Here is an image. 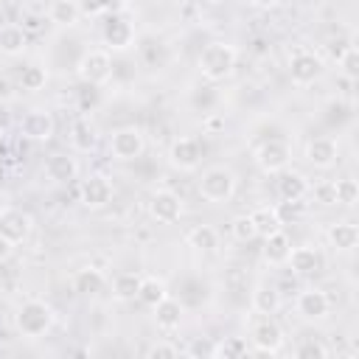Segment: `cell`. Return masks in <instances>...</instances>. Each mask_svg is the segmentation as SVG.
<instances>
[{
  "mask_svg": "<svg viewBox=\"0 0 359 359\" xmlns=\"http://www.w3.org/2000/svg\"><path fill=\"white\" fill-rule=\"evenodd\" d=\"M53 323H56L53 309H50L45 300H39V297L22 300V303L17 306V311H14V328H17V334L25 337V339H39V337H45V334L53 328Z\"/></svg>",
  "mask_w": 359,
  "mask_h": 359,
  "instance_id": "6da1fadb",
  "label": "cell"
},
{
  "mask_svg": "<svg viewBox=\"0 0 359 359\" xmlns=\"http://www.w3.org/2000/svg\"><path fill=\"white\" fill-rule=\"evenodd\" d=\"M236 59H238V53H236L233 45H227V42H210L199 53V73L208 81H224L233 73Z\"/></svg>",
  "mask_w": 359,
  "mask_h": 359,
  "instance_id": "7a4b0ae2",
  "label": "cell"
},
{
  "mask_svg": "<svg viewBox=\"0 0 359 359\" xmlns=\"http://www.w3.org/2000/svg\"><path fill=\"white\" fill-rule=\"evenodd\" d=\"M233 194H236V174H233L227 165H210V168L202 171L199 196H202L205 202L222 205V202H227Z\"/></svg>",
  "mask_w": 359,
  "mask_h": 359,
  "instance_id": "3957f363",
  "label": "cell"
},
{
  "mask_svg": "<svg viewBox=\"0 0 359 359\" xmlns=\"http://www.w3.org/2000/svg\"><path fill=\"white\" fill-rule=\"evenodd\" d=\"M76 73L79 79L87 84V87H101L112 79V56L109 50L104 48H93L87 53H81L79 65H76Z\"/></svg>",
  "mask_w": 359,
  "mask_h": 359,
  "instance_id": "277c9868",
  "label": "cell"
},
{
  "mask_svg": "<svg viewBox=\"0 0 359 359\" xmlns=\"http://www.w3.org/2000/svg\"><path fill=\"white\" fill-rule=\"evenodd\" d=\"M146 151V135L143 129L137 126H121L112 132L109 137V154L121 163H129V160H137L140 154Z\"/></svg>",
  "mask_w": 359,
  "mask_h": 359,
  "instance_id": "5b68a950",
  "label": "cell"
},
{
  "mask_svg": "<svg viewBox=\"0 0 359 359\" xmlns=\"http://www.w3.org/2000/svg\"><path fill=\"white\" fill-rule=\"evenodd\" d=\"M252 160H255V165H258L264 174H278V171L289 168V163H292V149H289V143H283V140H264V143L252 151Z\"/></svg>",
  "mask_w": 359,
  "mask_h": 359,
  "instance_id": "8992f818",
  "label": "cell"
},
{
  "mask_svg": "<svg viewBox=\"0 0 359 359\" xmlns=\"http://www.w3.org/2000/svg\"><path fill=\"white\" fill-rule=\"evenodd\" d=\"M252 345L255 353H278L283 348V328L275 323L272 314H258V320L252 323Z\"/></svg>",
  "mask_w": 359,
  "mask_h": 359,
  "instance_id": "52a82bcc",
  "label": "cell"
},
{
  "mask_svg": "<svg viewBox=\"0 0 359 359\" xmlns=\"http://www.w3.org/2000/svg\"><path fill=\"white\" fill-rule=\"evenodd\" d=\"M323 70H325L323 59H320L317 53H311V50H297V53L289 59V79H292V84H297V87L314 84V81L323 76Z\"/></svg>",
  "mask_w": 359,
  "mask_h": 359,
  "instance_id": "ba28073f",
  "label": "cell"
},
{
  "mask_svg": "<svg viewBox=\"0 0 359 359\" xmlns=\"http://www.w3.org/2000/svg\"><path fill=\"white\" fill-rule=\"evenodd\" d=\"M149 216L157 224H174L182 216V199L168 188H157L149 196Z\"/></svg>",
  "mask_w": 359,
  "mask_h": 359,
  "instance_id": "9c48e42d",
  "label": "cell"
},
{
  "mask_svg": "<svg viewBox=\"0 0 359 359\" xmlns=\"http://www.w3.org/2000/svg\"><path fill=\"white\" fill-rule=\"evenodd\" d=\"M101 39H104L107 50L123 53V50H129V48L135 45V28H132V22H126L121 14H109V20H107L104 28H101Z\"/></svg>",
  "mask_w": 359,
  "mask_h": 359,
  "instance_id": "30bf717a",
  "label": "cell"
},
{
  "mask_svg": "<svg viewBox=\"0 0 359 359\" xmlns=\"http://www.w3.org/2000/svg\"><path fill=\"white\" fill-rule=\"evenodd\" d=\"M31 230H34V219L25 210H20V208H0V233L11 244L28 241Z\"/></svg>",
  "mask_w": 359,
  "mask_h": 359,
  "instance_id": "8fae6325",
  "label": "cell"
},
{
  "mask_svg": "<svg viewBox=\"0 0 359 359\" xmlns=\"http://www.w3.org/2000/svg\"><path fill=\"white\" fill-rule=\"evenodd\" d=\"M168 163L180 171H196L202 163V146L196 137H177L168 146Z\"/></svg>",
  "mask_w": 359,
  "mask_h": 359,
  "instance_id": "7c38bea8",
  "label": "cell"
},
{
  "mask_svg": "<svg viewBox=\"0 0 359 359\" xmlns=\"http://www.w3.org/2000/svg\"><path fill=\"white\" fill-rule=\"evenodd\" d=\"M79 196H81L84 208L98 210V208H104L112 199V182L104 174H87L81 180V185H79Z\"/></svg>",
  "mask_w": 359,
  "mask_h": 359,
  "instance_id": "4fadbf2b",
  "label": "cell"
},
{
  "mask_svg": "<svg viewBox=\"0 0 359 359\" xmlns=\"http://www.w3.org/2000/svg\"><path fill=\"white\" fill-rule=\"evenodd\" d=\"M294 311H297L303 320H309V323H320V320L328 317L331 300H328V294H325L323 289H303V292L297 294V300H294Z\"/></svg>",
  "mask_w": 359,
  "mask_h": 359,
  "instance_id": "5bb4252c",
  "label": "cell"
},
{
  "mask_svg": "<svg viewBox=\"0 0 359 359\" xmlns=\"http://www.w3.org/2000/svg\"><path fill=\"white\" fill-rule=\"evenodd\" d=\"M20 132L28 140L48 143L56 135V121H53V115L48 109H31V112H25V118L20 123Z\"/></svg>",
  "mask_w": 359,
  "mask_h": 359,
  "instance_id": "9a60e30c",
  "label": "cell"
},
{
  "mask_svg": "<svg viewBox=\"0 0 359 359\" xmlns=\"http://www.w3.org/2000/svg\"><path fill=\"white\" fill-rule=\"evenodd\" d=\"M42 174H45L53 185H67V182H73V180L79 177V160H76L73 154H67V151H56V154H50V157L45 160Z\"/></svg>",
  "mask_w": 359,
  "mask_h": 359,
  "instance_id": "2e32d148",
  "label": "cell"
},
{
  "mask_svg": "<svg viewBox=\"0 0 359 359\" xmlns=\"http://www.w3.org/2000/svg\"><path fill=\"white\" fill-rule=\"evenodd\" d=\"M289 266H292V272L294 275H300V278H314V275H320L323 272V266H325V258H323V252L317 250V247H294L292 252H289V261H286Z\"/></svg>",
  "mask_w": 359,
  "mask_h": 359,
  "instance_id": "e0dca14e",
  "label": "cell"
},
{
  "mask_svg": "<svg viewBox=\"0 0 359 359\" xmlns=\"http://www.w3.org/2000/svg\"><path fill=\"white\" fill-rule=\"evenodd\" d=\"M337 157H339V146L334 137H314L306 143V160L320 171L331 168L337 163Z\"/></svg>",
  "mask_w": 359,
  "mask_h": 359,
  "instance_id": "ac0fdd59",
  "label": "cell"
},
{
  "mask_svg": "<svg viewBox=\"0 0 359 359\" xmlns=\"http://www.w3.org/2000/svg\"><path fill=\"white\" fill-rule=\"evenodd\" d=\"M289 252H292V238L286 236V230H272L269 236H264V247H261V255L269 266H283L289 261Z\"/></svg>",
  "mask_w": 359,
  "mask_h": 359,
  "instance_id": "d6986e66",
  "label": "cell"
},
{
  "mask_svg": "<svg viewBox=\"0 0 359 359\" xmlns=\"http://www.w3.org/2000/svg\"><path fill=\"white\" fill-rule=\"evenodd\" d=\"M278 174H280V177H278V196H280L283 202H300V199L309 196L311 185H309L306 174L289 171V168H283V171H278Z\"/></svg>",
  "mask_w": 359,
  "mask_h": 359,
  "instance_id": "ffe728a7",
  "label": "cell"
},
{
  "mask_svg": "<svg viewBox=\"0 0 359 359\" xmlns=\"http://www.w3.org/2000/svg\"><path fill=\"white\" fill-rule=\"evenodd\" d=\"M182 314H185L182 303L174 300L171 294L163 297V300L154 306V323H157V328L165 331V334H171V331H177V328L182 325Z\"/></svg>",
  "mask_w": 359,
  "mask_h": 359,
  "instance_id": "44dd1931",
  "label": "cell"
},
{
  "mask_svg": "<svg viewBox=\"0 0 359 359\" xmlns=\"http://www.w3.org/2000/svg\"><path fill=\"white\" fill-rule=\"evenodd\" d=\"M328 244L337 250V252H351L356 244H359V227L353 222H334L325 233Z\"/></svg>",
  "mask_w": 359,
  "mask_h": 359,
  "instance_id": "7402d4cb",
  "label": "cell"
},
{
  "mask_svg": "<svg viewBox=\"0 0 359 359\" xmlns=\"http://www.w3.org/2000/svg\"><path fill=\"white\" fill-rule=\"evenodd\" d=\"M95 143H98L95 126H93L87 118H76V121L70 123V146H73L79 154H87V151L95 149Z\"/></svg>",
  "mask_w": 359,
  "mask_h": 359,
  "instance_id": "603a6c76",
  "label": "cell"
},
{
  "mask_svg": "<svg viewBox=\"0 0 359 359\" xmlns=\"http://www.w3.org/2000/svg\"><path fill=\"white\" fill-rule=\"evenodd\" d=\"M25 48H28V31H25L22 25L8 22V25L0 28V53H6V56H20Z\"/></svg>",
  "mask_w": 359,
  "mask_h": 359,
  "instance_id": "cb8c5ba5",
  "label": "cell"
},
{
  "mask_svg": "<svg viewBox=\"0 0 359 359\" xmlns=\"http://www.w3.org/2000/svg\"><path fill=\"white\" fill-rule=\"evenodd\" d=\"M250 306L255 314H275L280 309V292L269 283H258L252 289V297H250Z\"/></svg>",
  "mask_w": 359,
  "mask_h": 359,
  "instance_id": "d4e9b609",
  "label": "cell"
},
{
  "mask_svg": "<svg viewBox=\"0 0 359 359\" xmlns=\"http://www.w3.org/2000/svg\"><path fill=\"white\" fill-rule=\"evenodd\" d=\"M250 219H252L255 233H258L261 238H264V236H269L272 230H280V227H283L280 210H278L275 205H261V208H255V210L250 213Z\"/></svg>",
  "mask_w": 359,
  "mask_h": 359,
  "instance_id": "484cf974",
  "label": "cell"
},
{
  "mask_svg": "<svg viewBox=\"0 0 359 359\" xmlns=\"http://www.w3.org/2000/svg\"><path fill=\"white\" fill-rule=\"evenodd\" d=\"M104 283H107L104 272H101V269H93V266L79 269V272L73 275V289H76L79 294H84V297H93V294L104 292Z\"/></svg>",
  "mask_w": 359,
  "mask_h": 359,
  "instance_id": "4316f807",
  "label": "cell"
},
{
  "mask_svg": "<svg viewBox=\"0 0 359 359\" xmlns=\"http://www.w3.org/2000/svg\"><path fill=\"white\" fill-rule=\"evenodd\" d=\"M163 297H168V286H165V280H163V278H157V275H146V278H140L137 300H140L143 306L154 309Z\"/></svg>",
  "mask_w": 359,
  "mask_h": 359,
  "instance_id": "83f0119b",
  "label": "cell"
},
{
  "mask_svg": "<svg viewBox=\"0 0 359 359\" xmlns=\"http://www.w3.org/2000/svg\"><path fill=\"white\" fill-rule=\"evenodd\" d=\"M185 241H188V247L196 250V252H213V250L219 247V233H216V227H210V224H196L194 230H188Z\"/></svg>",
  "mask_w": 359,
  "mask_h": 359,
  "instance_id": "f1b7e54d",
  "label": "cell"
},
{
  "mask_svg": "<svg viewBox=\"0 0 359 359\" xmlns=\"http://www.w3.org/2000/svg\"><path fill=\"white\" fill-rule=\"evenodd\" d=\"M137 289H140V275L137 272H121L112 280V297L121 300V303L137 300Z\"/></svg>",
  "mask_w": 359,
  "mask_h": 359,
  "instance_id": "f546056e",
  "label": "cell"
},
{
  "mask_svg": "<svg viewBox=\"0 0 359 359\" xmlns=\"http://www.w3.org/2000/svg\"><path fill=\"white\" fill-rule=\"evenodd\" d=\"M79 6L76 3H67V0H53L50 3V11H48V20L50 22H56V25H62V28H70V25H76L79 22Z\"/></svg>",
  "mask_w": 359,
  "mask_h": 359,
  "instance_id": "4dcf8cb0",
  "label": "cell"
},
{
  "mask_svg": "<svg viewBox=\"0 0 359 359\" xmlns=\"http://www.w3.org/2000/svg\"><path fill=\"white\" fill-rule=\"evenodd\" d=\"M247 353H252V351H250V345H247L244 337H224V339L213 348V356H216V359H241V356H247Z\"/></svg>",
  "mask_w": 359,
  "mask_h": 359,
  "instance_id": "1f68e13d",
  "label": "cell"
},
{
  "mask_svg": "<svg viewBox=\"0 0 359 359\" xmlns=\"http://www.w3.org/2000/svg\"><path fill=\"white\" fill-rule=\"evenodd\" d=\"M334 202H339L345 208H353L359 202V185H356V180H351V177L337 180L334 182Z\"/></svg>",
  "mask_w": 359,
  "mask_h": 359,
  "instance_id": "d6a6232c",
  "label": "cell"
},
{
  "mask_svg": "<svg viewBox=\"0 0 359 359\" xmlns=\"http://www.w3.org/2000/svg\"><path fill=\"white\" fill-rule=\"evenodd\" d=\"M45 84H48V70L39 67V65H28V67L22 70V76H20V87L28 90V93L42 90Z\"/></svg>",
  "mask_w": 359,
  "mask_h": 359,
  "instance_id": "836d02e7",
  "label": "cell"
},
{
  "mask_svg": "<svg viewBox=\"0 0 359 359\" xmlns=\"http://www.w3.org/2000/svg\"><path fill=\"white\" fill-rule=\"evenodd\" d=\"M230 236L236 238V241H241V244H247V241H252L258 233H255V224H252V219H250V213H244V216H236L233 222H230Z\"/></svg>",
  "mask_w": 359,
  "mask_h": 359,
  "instance_id": "e575fe53",
  "label": "cell"
},
{
  "mask_svg": "<svg viewBox=\"0 0 359 359\" xmlns=\"http://www.w3.org/2000/svg\"><path fill=\"white\" fill-rule=\"evenodd\" d=\"M339 67H342V76L345 79H359V50L353 45H348L342 53H339Z\"/></svg>",
  "mask_w": 359,
  "mask_h": 359,
  "instance_id": "d590c367",
  "label": "cell"
},
{
  "mask_svg": "<svg viewBox=\"0 0 359 359\" xmlns=\"http://www.w3.org/2000/svg\"><path fill=\"white\" fill-rule=\"evenodd\" d=\"M328 353H331L328 345H323L320 339H303L294 348V356H300V359H325Z\"/></svg>",
  "mask_w": 359,
  "mask_h": 359,
  "instance_id": "8d00e7d4",
  "label": "cell"
},
{
  "mask_svg": "<svg viewBox=\"0 0 359 359\" xmlns=\"http://www.w3.org/2000/svg\"><path fill=\"white\" fill-rule=\"evenodd\" d=\"M149 359H171V356H180V348L177 345H168V342H157L146 351Z\"/></svg>",
  "mask_w": 359,
  "mask_h": 359,
  "instance_id": "74e56055",
  "label": "cell"
},
{
  "mask_svg": "<svg viewBox=\"0 0 359 359\" xmlns=\"http://www.w3.org/2000/svg\"><path fill=\"white\" fill-rule=\"evenodd\" d=\"M314 196H317L323 205H337V202H334V182H328V185H317V188H314Z\"/></svg>",
  "mask_w": 359,
  "mask_h": 359,
  "instance_id": "f35d334b",
  "label": "cell"
},
{
  "mask_svg": "<svg viewBox=\"0 0 359 359\" xmlns=\"http://www.w3.org/2000/svg\"><path fill=\"white\" fill-rule=\"evenodd\" d=\"M213 342H194L191 348H188V356H213Z\"/></svg>",
  "mask_w": 359,
  "mask_h": 359,
  "instance_id": "ab89813d",
  "label": "cell"
},
{
  "mask_svg": "<svg viewBox=\"0 0 359 359\" xmlns=\"http://www.w3.org/2000/svg\"><path fill=\"white\" fill-rule=\"evenodd\" d=\"M14 247H17V244H11V241H8V238H6L3 233H0V264L11 258V252H14Z\"/></svg>",
  "mask_w": 359,
  "mask_h": 359,
  "instance_id": "60d3db41",
  "label": "cell"
},
{
  "mask_svg": "<svg viewBox=\"0 0 359 359\" xmlns=\"http://www.w3.org/2000/svg\"><path fill=\"white\" fill-rule=\"evenodd\" d=\"M11 95H14V87H11V81H8V79H0V104H6Z\"/></svg>",
  "mask_w": 359,
  "mask_h": 359,
  "instance_id": "b9f144b4",
  "label": "cell"
},
{
  "mask_svg": "<svg viewBox=\"0 0 359 359\" xmlns=\"http://www.w3.org/2000/svg\"><path fill=\"white\" fill-rule=\"evenodd\" d=\"M250 3H252L255 8H275L280 0H250Z\"/></svg>",
  "mask_w": 359,
  "mask_h": 359,
  "instance_id": "7bdbcfd3",
  "label": "cell"
},
{
  "mask_svg": "<svg viewBox=\"0 0 359 359\" xmlns=\"http://www.w3.org/2000/svg\"><path fill=\"white\" fill-rule=\"evenodd\" d=\"M8 126V109H6V104H0V129H6Z\"/></svg>",
  "mask_w": 359,
  "mask_h": 359,
  "instance_id": "ee69618b",
  "label": "cell"
},
{
  "mask_svg": "<svg viewBox=\"0 0 359 359\" xmlns=\"http://www.w3.org/2000/svg\"><path fill=\"white\" fill-rule=\"evenodd\" d=\"M205 3H210V6H219V3H224V0H205Z\"/></svg>",
  "mask_w": 359,
  "mask_h": 359,
  "instance_id": "f6af8a7d",
  "label": "cell"
},
{
  "mask_svg": "<svg viewBox=\"0 0 359 359\" xmlns=\"http://www.w3.org/2000/svg\"><path fill=\"white\" fill-rule=\"evenodd\" d=\"M67 3H79V0H67Z\"/></svg>",
  "mask_w": 359,
  "mask_h": 359,
  "instance_id": "bcb514c9",
  "label": "cell"
}]
</instances>
